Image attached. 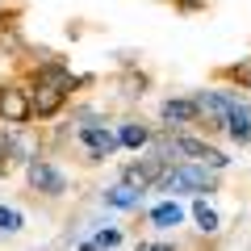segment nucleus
Wrapping results in <instances>:
<instances>
[{"label": "nucleus", "instance_id": "8", "mask_svg": "<svg viewBox=\"0 0 251 251\" xmlns=\"http://www.w3.org/2000/svg\"><path fill=\"white\" fill-rule=\"evenodd\" d=\"M105 201H109L113 209H143V193H138V188H130V184L105 188Z\"/></svg>", "mask_w": 251, "mask_h": 251}, {"label": "nucleus", "instance_id": "6", "mask_svg": "<svg viewBox=\"0 0 251 251\" xmlns=\"http://www.w3.org/2000/svg\"><path fill=\"white\" fill-rule=\"evenodd\" d=\"M159 117H163V126H193V122H201V109H197V100L193 97H184V100H163L159 105Z\"/></svg>", "mask_w": 251, "mask_h": 251}, {"label": "nucleus", "instance_id": "13", "mask_svg": "<svg viewBox=\"0 0 251 251\" xmlns=\"http://www.w3.org/2000/svg\"><path fill=\"white\" fill-rule=\"evenodd\" d=\"M97 243L100 251H113V247H122V230H117V226H105V230H97Z\"/></svg>", "mask_w": 251, "mask_h": 251}, {"label": "nucleus", "instance_id": "4", "mask_svg": "<svg viewBox=\"0 0 251 251\" xmlns=\"http://www.w3.org/2000/svg\"><path fill=\"white\" fill-rule=\"evenodd\" d=\"M63 105H67V88H59V84H46V80L34 84V92H29V109H34L38 117H54Z\"/></svg>", "mask_w": 251, "mask_h": 251}, {"label": "nucleus", "instance_id": "16", "mask_svg": "<svg viewBox=\"0 0 251 251\" xmlns=\"http://www.w3.org/2000/svg\"><path fill=\"white\" fill-rule=\"evenodd\" d=\"M75 251H100V247H97V243H80V247H75Z\"/></svg>", "mask_w": 251, "mask_h": 251}, {"label": "nucleus", "instance_id": "12", "mask_svg": "<svg viewBox=\"0 0 251 251\" xmlns=\"http://www.w3.org/2000/svg\"><path fill=\"white\" fill-rule=\"evenodd\" d=\"M21 226H25L21 209H9V205H0V234H17Z\"/></svg>", "mask_w": 251, "mask_h": 251}, {"label": "nucleus", "instance_id": "2", "mask_svg": "<svg viewBox=\"0 0 251 251\" xmlns=\"http://www.w3.org/2000/svg\"><path fill=\"white\" fill-rule=\"evenodd\" d=\"M25 176H29V188H34V193H46V197H63V193H67V176H63L50 159H42V155H34V159L25 163Z\"/></svg>", "mask_w": 251, "mask_h": 251}, {"label": "nucleus", "instance_id": "10", "mask_svg": "<svg viewBox=\"0 0 251 251\" xmlns=\"http://www.w3.org/2000/svg\"><path fill=\"white\" fill-rule=\"evenodd\" d=\"M147 218H151V226H159V230H172V226L184 222V209H180V201H163V205H155Z\"/></svg>", "mask_w": 251, "mask_h": 251}, {"label": "nucleus", "instance_id": "11", "mask_svg": "<svg viewBox=\"0 0 251 251\" xmlns=\"http://www.w3.org/2000/svg\"><path fill=\"white\" fill-rule=\"evenodd\" d=\"M193 218H197V230L201 234H218V214H214V205H209L205 197H197V205H193Z\"/></svg>", "mask_w": 251, "mask_h": 251}, {"label": "nucleus", "instance_id": "1", "mask_svg": "<svg viewBox=\"0 0 251 251\" xmlns=\"http://www.w3.org/2000/svg\"><path fill=\"white\" fill-rule=\"evenodd\" d=\"M159 188L163 193H214L218 188V172L201 168V163H176V168L163 172Z\"/></svg>", "mask_w": 251, "mask_h": 251}, {"label": "nucleus", "instance_id": "7", "mask_svg": "<svg viewBox=\"0 0 251 251\" xmlns=\"http://www.w3.org/2000/svg\"><path fill=\"white\" fill-rule=\"evenodd\" d=\"M222 130L234 138V143H251V109H247V100H239V105L230 109V117H226Z\"/></svg>", "mask_w": 251, "mask_h": 251}, {"label": "nucleus", "instance_id": "15", "mask_svg": "<svg viewBox=\"0 0 251 251\" xmlns=\"http://www.w3.org/2000/svg\"><path fill=\"white\" fill-rule=\"evenodd\" d=\"M134 251H176V247H172V243H138Z\"/></svg>", "mask_w": 251, "mask_h": 251}, {"label": "nucleus", "instance_id": "14", "mask_svg": "<svg viewBox=\"0 0 251 251\" xmlns=\"http://www.w3.org/2000/svg\"><path fill=\"white\" fill-rule=\"evenodd\" d=\"M230 80H239L243 88H251V59H243V63H234V67H230Z\"/></svg>", "mask_w": 251, "mask_h": 251}, {"label": "nucleus", "instance_id": "3", "mask_svg": "<svg viewBox=\"0 0 251 251\" xmlns=\"http://www.w3.org/2000/svg\"><path fill=\"white\" fill-rule=\"evenodd\" d=\"M75 138L88 147L92 159H109V155L122 151V143H117V130H109L105 122H88V126H80V130H75Z\"/></svg>", "mask_w": 251, "mask_h": 251}, {"label": "nucleus", "instance_id": "9", "mask_svg": "<svg viewBox=\"0 0 251 251\" xmlns=\"http://www.w3.org/2000/svg\"><path fill=\"white\" fill-rule=\"evenodd\" d=\"M117 143H122L126 151H143V147L151 143V130H147L143 122H126L122 130H117Z\"/></svg>", "mask_w": 251, "mask_h": 251}, {"label": "nucleus", "instance_id": "5", "mask_svg": "<svg viewBox=\"0 0 251 251\" xmlns=\"http://www.w3.org/2000/svg\"><path fill=\"white\" fill-rule=\"evenodd\" d=\"M34 117V109H29V92L21 88H0V122L9 126H21Z\"/></svg>", "mask_w": 251, "mask_h": 251}]
</instances>
